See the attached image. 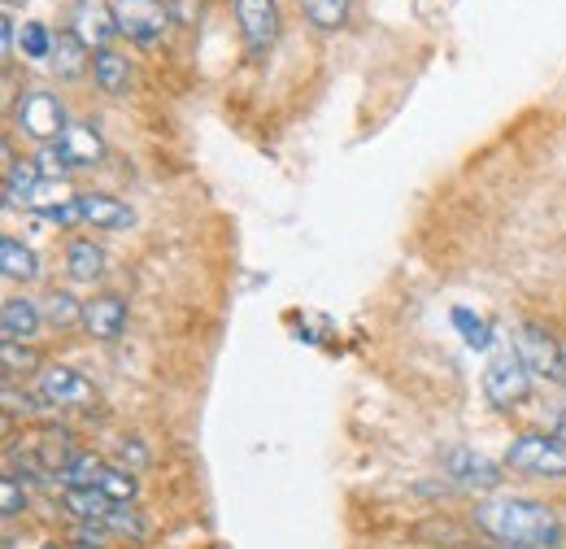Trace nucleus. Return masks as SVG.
<instances>
[{
    "label": "nucleus",
    "instance_id": "nucleus-1",
    "mask_svg": "<svg viewBox=\"0 0 566 549\" xmlns=\"http://www.w3.org/2000/svg\"><path fill=\"white\" fill-rule=\"evenodd\" d=\"M471 524L493 537L496 546H523V549H558L566 537L563 519L554 506L518 493H493L471 506Z\"/></svg>",
    "mask_w": 566,
    "mask_h": 549
},
{
    "label": "nucleus",
    "instance_id": "nucleus-2",
    "mask_svg": "<svg viewBox=\"0 0 566 549\" xmlns=\"http://www.w3.org/2000/svg\"><path fill=\"white\" fill-rule=\"evenodd\" d=\"M510 472L518 476H536V480H566V445L554 432H523L505 445L501 458Z\"/></svg>",
    "mask_w": 566,
    "mask_h": 549
},
{
    "label": "nucleus",
    "instance_id": "nucleus-3",
    "mask_svg": "<svg viewBox=\"0 0 566 549\" xmlns=\"http://www.w3.org/2000/svg\"><path fill=\"white\" fill-rule=\"evenodd\" d=\"M532 380L536 375L527 371L518 349L505 344V349H496L493 358H489V366H484V397H489L493 411H518L532 397Z\"/></svg>",
    "mask_w": 566,
    "mask_h": 549
},
{
    "label": "nucleus",
    "instance_id": "nucleus-4",
    "mask_svg": "<svg viewBox=\"0 0 566 549\" xmlns=\"http://www.w3.org/2000/svg\"><path fill=\"white\" fill-rule=\"evenodd\" d=\"M13 123H18L22 136L35 139V148H40V144H57V139L66 136V127H71V118H66V110H62V96L49 92V87L22 92L18 105H13Z\"/></svg>",
    "mask_w": 566,
    "mask_h": 549
},
{
    "label": "nucleus",
    "instance_id": "nucleus-5",
    "mask_svg": "<svg viewBox=\"0 0 566 549\" xmlns=\"http://www.w3.org/2000/svg\"><path fill=\"white\" fill-rule=\"evenodd\" d=\"M514 349H518V358L527 362V371L536 380H549V384L566 389V353H563V341L549 328H541L532 319L518 323L514 328Z\"/></svg>",
    "mask_w": 566,
    "mask_h": 549
},
{
    "label": "nucleus",
    "instance_id": "nucleus-6",
    "mask_svg": "<svg viewBox=\"0 0 566 549\" xmlns=\"http://www.w3.org/2000/svg\"><path fill=\"white\" fill-rule=\"evenodd\" d=\"M440 467L453 488H467V493H496L505 484V463H493L489 454L471 449V445H453L440 454Z\"/></svg>",
    "mask_w": 566,
    "mask_h": 549
},
{
    "label": "nucleus",
    "instance_id": "nucleus-7",
    "mask_svg": "<svg viewBox=\"0 0 566 549\" xmlns=\"http://www.w3.org/2000/svg\"><path fill=\"white\" fill-rule=\"evenodd\" d=\"M35 397L44 402V411H78L96 402V389L74 366H44L35 375Z\"/></svg>",
    "mask_w": 566,
    "mask_h": 549
},
{
    "label": "nucleus",
    "instance_id": "nucleus-8",
    "mask_svg": "<svg viewBox=\"0 0 566 549\" xmlns=\"http://www.w3.org/2000/svg\"><path fill=\"white\" fill-rule=\"evenodd\" d=\"M231 4L249 58H262L280 40V0H231Z\"/></svg>",
    "mask_w": 566,
    "mask_h": 549
},
{
    "label": "nucleus",
    "instance_id": "nucleus-9",
    "mask_svg": "<svg viewBox=\"0 0 566 549\" xmlns=\"http://www.w3.org/2000/svg\"><path fill=\"white\" fill-rule=\"evenodd\" d=\"M114 18L118 35H127L132 44H157L166 35L170 9L161 0H114Z\"/></svg>",
    "mask_w": 566,
    "mask_h": 549
},
{
    "label": "nucleus",
    "instance_id": "nucleus-10",
    "mask_svg": "<svg viewBox=\"0 0 566 549\" xmlns=\"http://www.w3.org/2000/svg\"><path fill=\"white\" fill-rule=\"evenodd\" d=\"M71 31L96 53L109 49V40L118 35V18H114V0H74L71 4Z\"/></svg>",
    "mask_w": 566,
    "mask_h": 549
},
{
    "label": "nucleus",
    "instance_id": "nucleus-11",
    "mask_svg": "<svg viewBox=\"0 0 566 549\" xmlns=\"http://www.w3.org/2000/svg\"><path fill=\"white\" fill-rule=\"evenodd\" d=\"M127 297H118V292H96V297H87L83 301V328H87V336L101 344H114L123 332H127Z\"/></svg>",
    "mask_w": 566,
    "mask_h": 549
},
{
    "label": "nucleus",
    "instance_id": "nucleus-12",
    "mask_svg": "<svg viewBox=\"0 0 566 549\" xmlns=\"http://www.w3.org/2000/svg\"><path fill=\"white\" fill-rule=\"evenodd\" d=\"M78 209H83V222L101 231H127L136 222V209L109 193H78Z\"/></svg>",
    "mask_w": 566,
    "mask_h": 549
},
{
    "label": "nucleus",
    "instance_id": "nucleus-13",
    "mask_svg": "<svg viewBox=\"0 0 566 549\" xmlns=\"http://www.w3.org/2000/svg\"><path fill=\"white\" fill-rule=\"evenodd\" d=\"M44 328V305H35L31 297H4L0 305V336L4 341H35V332Z\"/></svg>",
    "mask_w": 566,
    "mask_h": 549
},
{
    "label": "nucleus",
    "instance_id": "nucleus-14",
    "mask_svg": "<svg viewBox=\"0 0 566 549\" xmlns=\"http://www.w3.org/2000/svg\"><path fill=\"white\" fill-rule=\"evenodd\" d=\"M49 70L57 74V79H83L87 70H92V49L74 35L71 27L66 31H53V53H49Z\"/></svg>",
    "mask_w": 566,
    "mask_h": 549
},
{
    "label": "nucleus",
    "instance_id": "nucleus-15",
    "mask_svg": "<svg viewBox=\"0 0 566 549\" xmlns=\"http://www.w3.org/2000/svg\"><path fill=\"white\" fill-rule=\"evenodd\" d=\"M40 166H35V157H27V162H18L13 157V148L4 144V206L9 209H27V201L35 197V188H40Z\"/></svg>",
    "mask_w": 566,
    "mask_h": 549
},
{
    "label": "nucleus",
    "instance_id": "nucleus-16",
    "mask_svg": "<svg viewBox=\"0 0 566 549\" xmlns=\"http://www.w3.org/2000/svg\"><path fill=\"white\" fill-rule=\"evenodd\" d=\"M92 79H96V87L105 92V96H127V87H132V62H127V53L123 49H96L92 53Z\"/></svg>",
    "mask_w": 566,
    "mask_h": 549
},
{
    "label": "nucleus",
    "instance_id": "nucleus-17",
    "mask_svg": "<svg viewBox=\"0 0 566 549\" xmlns=\"http://www.w3.org/2000/svg\"><path fill=\"white\" fill-rule=\"evenodd\" d=\"M62 148L71 157V170H87V166H101L105 157V136L96 123H71L66 136H62Z\"/></svg>",
    "mask_w": 566,
    "mask_h": 549
},
{
    "label": "nucleus",
    "instance_id": "nucleus-18",
    "mask_svg": "<svg viewBox=\"0 0 566 549\" xmlns=\"http://www.w3.org/2000/svg\"><path fill=\"white\" fill-rule=\"evenodd\" d=\"M62 506L74 524H109L114 501L92 484V488H62Z\"/></svg>",
    "mask_w": 566,
    "mask_h": 549
},
{
    "label": "nucleus",
    "instance_id": "nucleus-19",
    "mask_svg": "<svg viewBox=\"0 0 566 549\" xmlns=\"http://www.w3.org/2000/svg\"><path fill=\"white\" fill-rule=\"evenodd\" d=\"M0 271L9 283H35L40 279V258L18 236H0Z\"/></svg>",
    "mask_w": 566,
    "mask_h": 549
},
{
    "label": "nucleus",
    "instance_id": "nucleus-20",
    "mask_svg": "<svg viewBox=\"0 0 566 549\" xmlns=\"http://www.w3.org/2000/svg\"><path fill=\"white\" fill-rule=\"evenodd\" d=\"M66 271H71L74 283H96V279H105V249H101L96 240L78 236V240L66 245Z\"/></svg>",
    "mask_w": 566,
    "mask_h": 549
},
{
    "label": "nucleus",
    "instance_id": "nucleus-21",
    "mask_svg": "<svg viewBox=\"0 0 566 549\" xmlns=\"http://www.w3.org/2000/svg\"><path fill=\"white\" fill-rule=\"evenodd\" d=\"M40 305H44V323L57 328V332H66V328H74V323H83V301L74 297L71 288H53Z\"/></svg>",
    "mask_w": 566,
    "mask_h": 549
},
{
    "label": "nucleus",
    "instance_id": "nucleus-22",
    "mask_svg": "<svg viewBox=\"0 0 566 549\" xmlns=\"http://www.w3.org/2000/svg\"><path fill=\"white\" fill-rule=\"evenodd\" d=\"M96 488H101L114 506H136V497H140V476H136L132 467H105Z\"/></svg>",
    "mask_w": 566,
    "mask_h": 549
},
{
    "label": "nucleus",
    "instance_id": "nucleus-23",
    "mask_svg": "<svg viewBox=\"0 0 566 549\" xmlns=\"http://www.w3.org/2000/svg\"><path fill=\"white\" fill-rule=\"evenodd\" d=\"M109 463L101 458V454H92V449H78L71 463H66V472L57 476L53 484H62V488H92V484L101 480V472H105Z\"/></svg>",
    "mask_w": 566,
    "mask_h": 549
},
{
    "label": "nucleus",
    "instance_id": "nucleus-24",
    "mask_svg": "<svg viewBox=\"0 0 566 549\" xmlns=\"http://www.w3.org/2000/svg\"><path fill=\"white\" fill-rule=\"evenodd\" d=\"M0 362H4V380L18 384L22 375H40V353L22 341H0Z\"/></svg>",
    "mask_w": 566,
    "mask_h": 549
},
{
    "label": "nucleus",
    "instance_id": "nucleus-25",
    "mask_svg": "<svg viewBox=\"0 0 566 549\" xmlns=\"http://www.w3.org/2000/svg\"><path fill=\"white\" fill-rule=\"evenodd\" d=\"M301 13L318 31H340L349 22V0H301Z\"/></svg>",
    "mask_w": 566,
    "mask_h": 549
},
{
    "label": "nucleus",
    "instance_id": "nucleus-26",
    "mask_svg": "<svg viewBox=\"0 0 566 549\" xmlns=\"http://www.w3.org/2000/svg\"><path fill=\"white\" fill-rule=\"evenodd\" d=\"M105 528L114 532V541H144L148 537V519H144L136 506H114V515H109Z\"/></svg>",
    "mask_w": 566,
    "mask_h": 549
},
{
    "label": "nucleus",
    "instance_id": "nucleus-27",
    "mask_svg": "<svg viewBox=\"0 0 566 549\" xmlns=\"http://www.w3.org/2000/svg\"><path fill=\"white\" fill-rule=\"evenodd\" d=\"M18 49H22V58H31V62H49V53H53V31H49L44 22H22Z\"/></svg>",
    "mask_w": 566,
    "mask_h": 549
},
{
    "label": "nucleus",
    "instance_id": "nucleus-28",
    "mask_svg": "<svg viewBox=\"0 0 566 549\" xmlns=\"http://www.w3.org/2000/svg\"><path fill=\"white\" fill-rule=\"evenodd\" d=\"M453 328L462 332V341L471 344V349H489V344H493V328H489L480 314H471L467 305L453 310Z\"/></svg>",
    "mask_w": 566,
    "mask_h": 549
},
{
    "label": "nucleus",
    "instance_id": "nucleus-29",
    "mask_svg": "<svg viewBox=\"0 0 566 549\" xmlns=\"http://www.w3.org/2000/svg\"><path fill=\"white\" fill-rule=\"evenodd\" d=\"M35 166H40L44 179H66V175H71V157H66L62 139H57V144H40V148H35Z\"/></svg>",
    "mask_w": 566,
    "mask_h": 549
},
{
    "label": "nucleus",
    "instance_id": "nucleus-30",
    "mask_svg": "<svg viewBox=\"0 0 566 549\" xmlns=\"http://www.w3.org/2000/svg\"><path fill=\"white\" fill-rule=\"evenodd\" d=\"M22 510H27V488H22L18 476L9 472V476L0 480V515H4V524H13Z\"/></svg>",
    "mask_w": 566,
    "mask_h": 549
},
{
    "label": "nucleus",
    "instance_id": "nucleus-31",
    "mask_svg": "<svg viewBox=\"0 0 566 549\" xmlns=\"http://www.w3.org/2000/svg\"><path fill=\"white\" fill-rule=\"evenodd\" d=\"M35 411H44V402L35 397V389H31V393H18V384L4 380V418H18V414L31 418Z\"/></svg>",
    "mask_w": 566,
    "mask_h": 549
},
{
    "label": "nucleus",
    "instance_id": "nucleus-32",
    "mask_svg": "<svg viewBox=\"0 0 566 549\" xmlns=\"http://www.w3.org/2000/svg\"><path fill=\"white\" fill-rule=\"evenodd\" d=\"M71 541L78 549H109V541H114V532L105 528V524H74Z\"/></svg>",
    "mask_w": 566,
    "mask_h": 549
},
{
    "label": "nucleus",
    "instance_id": "nucleus-33",
    "mask_svg": "<svg viewBox=\"0 0 566 549\" xmlns=\"http://www.w3.org/2000/svg\"><path fill=\"white\" fill-rule=\"evenodd\" d=\"M201 18V0H170V22H197Z\"/></svg>",
    "mask_w": 566,
    "mask_h": 549
},
{
    "label": "nucleus",
    "instance_id": "nucleus-34",
    "mask_svg": "<svg viewBox=\"0 0 566 549\" xmlns=\"http://www.w3.org/2000/svg\"><path fill=\"white\" fill-rule=\"evenodd\" d=\"M127 454H132V463H136V467H144V463H148V449H144V441H136V436L118 445V458H123V463H127Z\"/></svg>",
    "mask_w": 566,
    "mask_h": 549
},
{
    "label": "nucleus",
    "instance_id": "nucleus-35",
    "mask_svg": "<svg viewBox=\"0 0 566 549\" xmlns=\"http://www.w3.org/2000/svg\"><path fill=\"white\" fill-rule=\"evenodd\" d=\"M549 432H554V436L566 445V406H558V411H554V418H549Z\"/></svg>",
    "mask_w": 566,
    "mask_h": 549
},
{
    "label": "nucleus",
    "instance_id": "nucleus-36",
    "mask_svg": "<svg viewBox=\"0 0 566 549\" xmlns=\"http://www.w3.org/2000/svg\"><path fill=\"white\" fill-rule=\"evenodd\" d=\"M4 9H9V13H18V0H4Z\"/></svg>",
    "mask_w": 566,
    "mask_h": 549
},
{
    "label": "nucleus",
    "instance_id": "nucleus-37",
    "mask_svg": "<svg viewBox=\"0 0 566 549\" xmlns=\"http://www.w3.org/2000/svg\"><path fill=\"white\" fill-rule=\"evenodd\" d=\"M40 549H66L62 541H49V546H40Z\"/></svg>",
    "mask_w": 566,
    "mask_h": 549
},
{
    "label": "nucleus",
    "instance_id": "nucleus-38",
    "mask_svg": "<svg viewBox=\"0 0 566 549\" xmlns=\"http://www.w3.org/2000/svg\"><path fill=\"white\" fill-rule=\"evenodd\" d=\"M493 549H523V546H493Z\"/></svg>",
    "mask_w": 566,
    "mask_h": 549
},
{
    "label": "nucleus",
    "instance_id": "nucleus-39",
    "mask_svg": "<svg viewBox=\"0 0 566 549\" xmlns=\"http://www.w3.org/2000/svg\"><path fill=\"white\" fill-rule=\"evenodd\" d=\"M4 549H13V541H4Z\"/></svg>",
    "mask_w": 566,
    "mask_h": 549
},
{
    "label": "nucleus",
    "instance_id": "nucleus-40",
    "mask_svg": "<svg viewBox=\"0 0 566 549\" xmlns=\"http://www.w3.org/2000/svg\"><path fill=\"white\" fill-rule=\"evenodd\" d=\"M563 353H566V341H563Z\"/></svg>",
    "mask_w": 566,
    "mask_h": 549
}]
</instances>
